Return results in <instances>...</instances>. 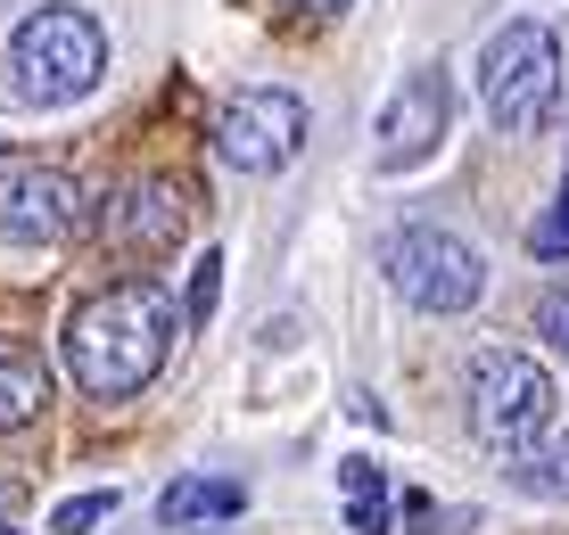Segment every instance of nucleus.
Here are the masks:
<instances>
[{"instance_id":"f257e3e1","label":"nucleus","mask_w":569,"mask_h":535,"mask_svg":"<svg viewBox=\"0 0 569 535\" xmlns=\"http://www.w3.org/2000/svg\"><path fill=\"white\" fill-rule=\"evenodd\" d=\"M173 296L157 281H116L100 296H83L67 322V371L83 395H100V404H124V395H141L157 371H166V346H173Z\"/></svg>"},{"instance_id":"f03ea898","label":"nucleus","mask_w":569,"mask_h":535,"mask_svg":"<svg viewBox=\"0 0 569 535\" xmlns=\"http://www.w3.org/2000/svg\"><path fill=\"white\" fill-rule=\"evenodd\" d=\"M108 74V33L91 9H74V0H42V9L26 17V26L9 33V91L17 108H74V99H91Z\"/></svg>"},{"instance_id":"7ed1b4c3","label":"nucleus","mask_w":569,"mask_h":535,"mask_svg":"<svg viewBox=\"0 0 569 535\" xmlns=\"http://www.w3.org/2000/svg\"><path fill=\"white\" fill-rule=\"evenodd\" d=\"M553 99H561V42H553V26L503 17V26L479 42V108H487V124H496L503 141H528V132L553 115Z\"/></svg>"},{"instance_id":"20e7f679","label":"nucleus","mask_w":569,"mask_h":535,"mask_svg":"<svg viewBox=\"0 0 569 535\" xmlns=\"http://www.w3.org/2000/svg\"><path fill=\"white\" fill-rule=\"evenodd\" d=\"M462 404H470V437L496 445V453H520L537 437H553V371L520 346H479L470 354V380H462Z\"/></svg>"},{"instance_id":"39448f33","label":"nucleus","mask_w":569,"mask_h":535,"mask_svg":"<svg viewBox=\"0 0 569 535\" xmlns=\"http://www.w3.org/2000/svg\"><path fill=\"white\" fill-rule=\"evenodd\" d=\"M380 272H388V289H397L413 313H470V305L487 296L479 248L455 240V231H438V223L397 231V240L380 248Z\"/></svg>"},{"instance_id":"423d86ee","label":"nucleus","mask_w":569,"mask_h":535,"mask_svg":"<svg viewBox=\"0 0 569 535\" xmlns=\"http://www.w3.org/2000/svg\"><path fill=\"white\" fill-rule=\"evenodd\" d=\"M298 149H306V99L298 91L248 83V91H231L223 108H214V157H223L231 173H248V182L281 173Z\"/></svg>"},{"instance_id":"0eeeda50","label":"nucleus","mask_w":569,"mask_h":535,"mask_svg":"<svg viewBox=\"0 0 569 535\" xmlns=\"http://www.w3.org/2000/svg\"><path fill=\"white\" fill-rule=\"evenodd\" d=\"M91 223L83 190L58 165H33V157H0V240L17 248H58Z\"/></svg>"},{"instance_id":"6e6552de","label":"nucleus","mask_w":569,"mask_h":535,"mask_svg":"<svg viewBox=\"0 0 569 535\" xmlns=\"http://www.w3.org/2000/svg\"><path fill=\"white\" fill-rule=\"evenodd\" d=\"M446 124H455V83H446V67H413L380 108V149H371V165L380 173L429 165V157L446 149Z\"/></svg>"},{"instance_id":"1a4fd4ad","label":"nucleus","mask_w":569,"mask_h":535,"mask_svg":"<svg viewBox=\"0 0 569 535\" xmlns=\"http://www.w3.org/2000/svg\"><path fill=\"white\" fill-rule=\"evenodd\" d=\"M182 231H190L182 182H157V173H141V182H124V190L100 198V240H108L116 255H166Z\"/></svg>"},{"instance_id":"9d476101","label":"nucleus","mask_w":569,"mask_h":535,"mask_svg":"<svg viewBox=\"0 0 569 535\" xmlns=\"http://www.w3.org/2000/svg\"><path fill=\"white\" fill-rule=\"evenodd\" d=\"M248 511V486L240 478H207V470H190V478H173L157 494V519L166 527H214V519H240Z\"/></svg>"},{"instance_id":"9b49d317","label":"nucleus","mask_w":569,"mask_h":535,"mask_svg":"<svg viewBox=\"0 0 569 535\" xmlns=\"http://www.w3.org/2000/svg\"><path fill=\"white\" fill-rule=\"evenodd\" d=\"M50 412V363L33 346H0V437Z\"/></svg>"},{"instance_id":"f8f14e48","label":"nucleus","mask_w":569,"mask_h":535,"mask_svg":"<svg viewBox=\"0 0 569 535\" xmlns=\"http://www.w3.org/2000/svg\"><path fill=\"white\" fill-rule=\"evenodd\" d=\"M339 494H347V527L356 535H397V519H388V511H397V494H388V470L380 462H339Z\"/></svg>"},{"instance_id":"ddd939ff","label":"nucleus","mask_w":569,"mask_h":535,"mask_svg":"<svg viewBox=\"0 0 569 535\" xmlns=\"http://www.w3.org/2000/svg\"><path fill=\"white\" fill-rule=\"evenodd\" d=\"M512 486L545 494V503H569V437H537L512 453Z\"/></svg>"},{"instance_id":"4468645a","label":"nucleus","mask_w":569,"mask_h":535,"mask_svg":"<svg viewBox=\"0 0 569 535\" xmlns=\"http://www.w3.org/2000/svg\"><path fill=\"white\" fill-rule=\"evenodd\" d=\"M528 255H545V264H561V255H569V165H561L553 206H545V214H537V231H528Z\"/></svg>"},{"instance_id":"2eb2a0df","label":"nucleus","mask_w":569,"mask_h":535,"mask_svg":"<svg viewBox=\"0 0 569 535\" xmlns=\"http://www.w3.org/2000/svg\"><path fill=\"white\" fill-rule=\"evenodd\" d=\"M116 503H124L116 486H100V494H74V503H58V511H50V535H91L100 519H116Z\"/></svg>"},{"instance_id":"dca6fc26","label":"nucleus","mask_w":569,"mask_h":535,"mask_svg":"<svg viewBox=\"0 0 569 535\" xmlns=\"http://www.w3.org/2000/svg\"><path fill=\"white\" fill-rule=\"evenodd\" d=\"M214 296H223V255H199L190 264V296H182V330H207V313H214Z\"/></svg>"},{"instance_id":"f3484780","label":"nucleus","mask_w":569,"mask_h":535,"mask_svg":"<svg viewBox=\"0 0 569 535\" xmlns=\"http://www.w3.org/2000/svg\"><path fill=\"white\" fill-rule=\"evenodd\" d=\"M537 330H545V339H553V346L569 354V281H561V289H545V296H537Z\"/></svg>"},{"instance_id":"a211bd4d","label":"nucleus","mask_w":569,"mask_h":535,"mask_svg":"<svg viewBox=\"0 0 569 535\" xmlns=\"http://www.w3.org/2000/svg\"><path fill=\"white\" fill-rule=\"evenodd\" d=\"M298 9H322V17H330V9H347V0H298Z\"/></svg>"},{"instance_id":"6ab92c4d","label":"nucleus","mask_w":569,"mask_h":535,"mask_svg":"<svg viewBox=\"0 0 569 535\" xmlns=\"http://www.w3.org/2000/svg\"><path fill=\"white\" fill-rule=\"evenodd\" d=\"M0 535H26V527H9V519H0Z\"/></svg>"}]
</instances>
